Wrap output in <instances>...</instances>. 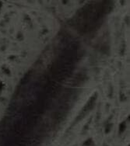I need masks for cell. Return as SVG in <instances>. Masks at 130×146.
I'll return each instance as SVG.
<instances>
[{
	"instance_id": "obj_1",
	"label": "cell",
	"mask_w": 130,
	"mask_h": 146,
	"mask_svg": "<svg viewBox=\"0 0 130 146\" xmlns=\"http://www.w3.org/2000/svg\"><path fill=\"white\" fill-rule=\"evenodd\" d=\"M60 91L59 85L54 81H47L44 84V93L48 97L56 96Z\"/></svg>"
}]
</instances>
